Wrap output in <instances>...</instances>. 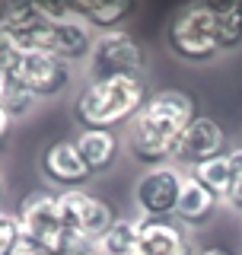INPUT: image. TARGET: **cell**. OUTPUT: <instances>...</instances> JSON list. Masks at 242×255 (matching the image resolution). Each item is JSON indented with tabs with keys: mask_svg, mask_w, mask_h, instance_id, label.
Returning a JSON list of instances; mask_svg holds the SVG:
<instances>
[{
	"mask_svg": "<svg viewBox=\"0 0 242 255\" xmlns=\"http://www.w3.org/2000/svg\"><path fill=\"white\" fill-rule=\"evenodd\" d=\"M217 13V48L223 51H236L242 45V16L236 3H214Z\"/></svg>",
	"mask_w": 242,
	"mask_h": 255,
	"instance_id": "18",
	"label": "cell"
},
{
	"mask_svg": "<svg viewBox=\"0 0 242 255\" xmlns=\"http://www.w3.org/2000/svg\"><path fill=\"white\" fill-rule=\"evenodd\" d=\"M150 96L147 77L90 80L74 102V122L80 131H115L140 115Z\"/></svg>",
	"mask_w": 242,
	"mask_h": 255,
	"instance_id": "2",
	"label": "cell"
},
{
	"mask_svg": "<svg viewBox=\"0 0 242 255\" xmlns=\"http://www.w3.org/2000/svg\"><path fill=\"white\" fill-rule=\"evenodd\" d=\"M86 70H90V80L143 77V70H147V51H143V45L127 29L102 32V35H96Z\"/></svg>",
	"mask_w": 242,
	"mask_h": 255,
	"instance_id": "5",
	"label": "cell"
},
{
	"mask_svg": "<svg viewBox=\"0 0 242 255\" xmlns=\"http://www.w3.org/2000/svg\"><path fill=\"white\" fill-rule=\"evenodd\" d=\"M19 246H22L19 220H16V214H6L0 207V255H16Z\"/></svg>",
	"mask_w": 242,
	"mask_h": 255,
	"instance_id": "19",
	"label": "cell"
},
{
	"mask_svg": "<svg viewBox=\"0 0 242 255\" xmlns=\"http://www.w3.org/2000/svg\"><path fill=\"white\" fill-rule=\"evenodd\" d=\"M198 115V102L185 90H159L147 99L140 115L127 125L124 147L134 163L143 169L172 163V150L179 143L182 131Z\"/></svg>",
	"mask_w": 242,
	"mask_h": 255,
	"instance_id": "1",
	"label": "cell"
},
{
	"mask_svg": "<svg viewBox=\"0 0 242 255\" xmlns=\"http://www.w3.org/2000/svg\"><path fill=\"white\" fill-rule=\"evenodd\" d=\"M185 179H188V172L179 169L175 163L143 169L134 182V204L140 217H175V204H179Z\"/></svg>",
	"mask_w": 242,
	"mask_h": 255,
	"instance_id": "8",
	"label": "cell"
},
{
	"mask_svg": "<svg viewBox=\"0 0 242 255\" xmlns=\"http://www.w3.org/2000/svg\"><path fill=\"white\" fill-rule=\"evenodd\" d=\"M61 201V220L64 230L77 239L80 246H99L106 230L115 223L112 204L93 195L90 188H74V191H58Z\"/></svg>",
	"mask_w": 242,
	"mask_h": 255,
	"instance_id": "6",
	"label": "cell"
},
{
	"mask_svg": "<svg viewBox=\"0 0 242 255\" xmlns=\"http://www.w3.org/2000/svg\"><path fill=\"white\" fill-rule=\"evenodd\" d=\"M223 204H230L233 211H239V214H242V175H239L236 182H233V188H230V195H227V201H223Z\"/></svg>",
	"mask_w": 242,
	"mask_h": 255,
	"instance_id": "20",
	"label": "cell"
},
{
	"mask_svg": "<svg viewBox=\"0 0 242 255\" xmlns=\"http://www.w3.org/2000/svg\"><path fill=\"white\" fill-rule=\"evenodd\" d=\"M16 220H19L22 243L35 246V249H45L48 255H74L77 249H83L64 230L58 191H32L26 201L19 204Z\"/></svg>",
	"mask_w": 242,
	"mask_h": 255,
	"instance_id": "3",
	"label": "cell"
},
{
	"mask_svg": "<svg viewBox=\"0 0 242 255\" xmlns=\"http://www.w3.org/2000/svg\"><path fill=\"white\" fill-rule=\"evenodd\" d=\"M3 191H6V185H3V175H0V201H3Z\"/></svg>",
	"mask_w": 242,
	"mask_h": 255,
	"instance_id": "25",
	"label": "cell"
},
{
	"mask_svg": "<svg viewBox=\"0 0 242 255\" xmlns=\"http://www.w3.org/2000/svg\"><path fill=\"white\" fill-rule=\"evenodd\" d=\"M16 255H48V252H45V249H35V246H26V243H22Z\"/></svg>",
	"mask_w": 242,
	"mask_h": 255,
	"instance_id": "23",
	"label": "cell"
},
{
	"mask_svg": "<svg viewBox=\"0 0 242 255\" xmlns=\"http://www.w3.org/2000/svg\"><path fill=\"white\" fill-rule=\"evenodd\" d=\"M166 45L185 64H207L220 54L217 48V13L214 3H188L169 19Z\"/></svg>",
	"mask_w": 242,
	"mask_h": 255,
	"instance_id": "4",
	"label": "cell"
},
{
	"mask_svg": "<svg viewBox=\"0 0 242 255\" xmlns=\"http://www.w3.org/2000/svg\"><path fill=\"white\" fill-rule=\"evenodd\" d=\"M38 169L51 185H58V191H74V188H86L96 175L90 172L83 153H80L74 137L64 140H51L48 147L38 153Z\"/></svg>",
	"mask_w": 242,
	"mask_h": 255,
	"instance_id": "10",
	"label": "cell"
},
{
	"mask_svg": "<svg viewBox=\"0 0 242 255\" xmlns=\"http://www.w3.org/2000/svg\"><path fill=\"white\" fill-rule=\"evenodd\" d=\"M10 134H13V122H10V118L3 115V112H0V150L6 147V140H10Z\"/></svg>",
	"mask_w": 242,
	"mask_h": 255,
	"instance_id": "21",
	"label": "cell"
},
{
	"mask_svg": "<svg viewBox=\"0 0 242 255\" xmlns=\"http://www.w3.org/2000/svg\"><path fill=\"white\" fill-rule=\"evenodd\" d=\"M198 255H236V252L227 246H204V249H198Z\"/></svg>",
	"mask_w": 242,
	"mask_h": 255,
	"instance_id": "22",
	"label": "cell"
},
{
	"mask_svg": "<svg viewBox=\"0 0 242 255\" xmlns=\"http://www.w3.org/2000/svg\"><path fill=\"white\" fill-rule=\"evenodd\" d=\"M220 204L223 201L214 195V191H207L201 182H195L188 175L185 185H182L179 204H175V220H179L185 230H201V227H207V223L217 217Z\"/></svg>",
	"mask_w": 242,
	"mask_h": 255,
	"instance_id": "12",
	"label": "cell"
},
{
	"mask_svg": "<svg viewBox=\"0 0 242 255\" xmlns=\"http://www.w3.org/2000/svg\"><path fill=\"white\" fill-rule=\"evenodd\" d=\"M35 96H32L19 80H13L10 74H0V112H3L10 122H19L26 118L32 109H35Z\"/></svg>",
	"mask_w": 242,
	"mask_h": 255,
	"instance_id": "17",
	"label": "cell"
},
{
	"mask_svg": "<svg viewBox=\"0 0 242 255\" xmlns=\"http://www.w3.org/2000/svg\"><path fill=\"white\" fill-rule=\"evenodd\" d=\"M74 255H102V252H99V246H83V249H77Z\"/></svg>",
	"mask_w": 242,
	"mask_h": 255,
	"instance_id": "24",
	"label": "cell"
},
{
	"mask_svg": "<svg viewBox=\"0 0 242 255\" xmlns=\"http://www.w3.org/2000/svg\"><path fill=\"white\" fill-rule=\"evenodd\" d=\"M131 255H198V246L175 217H140V236Z\"/></svg>",
	"mask_w": 242,
	"mask_h": 255,
	"instance_id": "11",
	"label": "cell"
},
{
	"mask_svg": "<svg viewBox=\"0 0 242 255\" xmlns=\"http://www.w3.org/2000/svg\"><path fill=\"white\" fill-rule=\"evenodd\" d=\"M140 236V217H115V223L106 230V236L99 239L102 255H131Z\"/></svg>",
	"mask_w": 242,
	"mask_h": 255,
	"instance_id": "15",
	"label": "cell"
},
{
	"mask_svg": "<svg viewBox=\"0 0 242 255\" xmlns=\"http://www.w3.org/2000/svg\"><path fill=\"white\" fill-rule=\"evenodd\" d=\"M6 74L19 80L35 99H58L74 83V64L45 51H19Z\"/></svg>",
	"mask_w": 242,
	"mask_h": 255,
	"instance_id": "7",
	"label": "cell"
},
{
	"mask_svg": "<svg viewBox=\"0 0 242 255\" xmlns=\"http://www.w3.org/2000/svg\"><path fill=\"white\" fill-rule=\"evenodd\" d=\"M74 6V16L90 26L96 35H102V32H115V29H124L127 16L134 13V3H70Z\"/></svg>",
	"mask_w": 242,
	"mask_h": 255,
	"instance_id": "14",
	"label": "cell"
},
{
	"mask_svg": "<svg viewBox=\"0 0 242 255\" xmlns=\"http://www.w3.org/2000/svg\"><path fill=\"white\" fill-rule=\"evenodd\" d=\"M74 140H77V147L93 175L109 172L121 159V134L118 131H77Z\"/></svg>",
	"mask_w": 242,
	"mask_h": 255,
	"instance_id": "13",
	"label": "cell"
},
{
	"mask_svg": "<svg viewBox=\"0 0 242 255\" xmlns=\"http://www.w3.org/2000/svg\"><path fill=\"white\" fill-rule=\"evenodd\" d=\"M227 150H230L227 128L211 115H195L188 122V128L182 131L179 143H175L172 163L179 166V169L191 172L195 166L207 163V159H214V156H223Z\"/></svg>",
	"mask_w": 242,
	"mask_h": 255,
	"instance_id": "9",
	"label": "cell"
},
{
	"mask_svg": "<svg viewBox=\"0 0 242 255\" xmlns=\"http://www.w3.org/2000/svg\"><path fill=\"white\" fill-rule=\"evenodd\" d=\"M188 175H191L195 182H201L207 191H214L220 201H227V195H230V188H233V169H230L227 153L207 159V163H201V166H195Z\"/></svg>",
	"mask_w": 242,
	"mask_h": 255,
	"instance_id": "16",
	"label": "cell"
}]
</instances>
